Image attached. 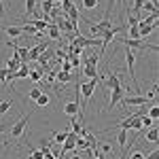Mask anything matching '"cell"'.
Here are the masks:
<instances>
[{"mask_svg": "<svg viewBox=\"0 0 159 159\" xmlns=\"http://www.w3.org/2000/svg\"><path fill=\"white\" fill-rule=\"evenodd\" d=\"M125 64H127V72H129V81L134 83V93L136 96H142V89L138 85V79H136V55H134V49H127L125 47Z\"/></svg>", "mask_w": 159, "mask_h": 159, "instance_id": "6da1fadb", "label": "cell"}, {"mask_svg": "<svg viewBox=\"0 0 159 159\" xmlns=\"http://www.w3.org/2000/svg\"><path fill=\"white\" fill-rule=\"evenodd\" d=\"M96 85H98V79H91V81H87V83H76V89H81L79 93H81V100H83V104H81V115H83V108L87 106V102L89 98L93 96V91H96Z\"/></svg>", "mask_w": 159, "mask_h": 159, "instance_id": "7a4b0ae2", "label": "cell"}, {"mask_svg": "<svg viewBox=\"0 0 159 159\" xmlns=\"http://www.w3.org/2000/svg\"><path fill=\"white\" fill-rule=\"evenodd\" d=\"M30 117H32V112H30V115H24L19 121L11 123V129H9L11 138H21V136L25 134V127H28V121H30Z\"/></svg>", "mask_w": 159, "mask_h": 159, "instance_id": "3957f363", "label": "cell"}, {"mask_svg": "<svg viewBox=\"0 0 159 159\" xmlns=\"http://www.w3.org/2000/svg\"><path fill=\"white\" fill-rule=\"evenodd\" d=\"M87 24H89V28H91V34H93V36H102L106 30L112 28L110 17H102V21H98V24H91V21H87Z\"/></svg>", "mask_w": 159, "mask_h": 159, "instance_id": "277c9868", "label": "cell"}, {"mask_svg": "<svg viewBox=\"0 0 159 159\" xmlns=\"http://www.w3.org/2000/svg\"><path fill=\"white\" fill-rule=\"evenodd\" d=\"M64 112L68 115V117H81V123H83V115H81V106H79V100H72V102H68V104H64Z\"/></svg>", "mask_w": 159, "mask_h": 159, "instance_id": "5b68a950", "label": "cell"}, {"mask_svg": "<svg viewBox=\"0 0 159 159\" xmlns=\"http://www.w3.org/2000/svg\"><path fill=\"white\" fill-rule=\"evenodd\" d=\"M121 102L123 106H144V104H148L147 96H125Z\"/></svg>", "mask_w": 159, "mask_h": 159, "instance_id": "8992f818", "label": "cell"}, {"mask_svg": "<svg viewBox=\"0 0 159 159\" xmlns=\"http://www.w3.org/2000/svg\"><path fill=\"white\" fill-rule=\"evenodd\" d=\"M45 49H47V43H38V45H34L32 49L28 51V61L38 60V55H40V53H43Z\"/></svg>", "mask_w": 159, "mask_h": 159, "instance_id": "52a82bcc", "label": "cell"}, {"mask_svg": "<svg viewBox=\"0 0 159 159\" xmlns=\"http://www.w3.org/2000/svg\"><path fill=\"white\" fill-rule=\"evenodd\" d=\"M104 83H106V87H108L110 91L123 89V87H121V81H119V76H117V74H112V72H110L108 76H106V81H104Z\"/></svg>", "mask_w": 159, "mask_h": 159, "instance_id": "ba28073f", "label": "cell"}, {"mask_svg": "<svg viewBox=\"0 0 159 159\" xmlns=\"http://www.w3.org/2000/svg\"><path fill=\"white\" fill-rule=\"evenodd\" d=\"M142 136H144V140H147V142H157V140H159V129H157V125H153V127L144 129V132H142Z\"/></svg>", "mask_w": 159, "mask_h": 159, "instance_id": "9c48e42d", "label": "cell"}, {"mask_svg": "<svg viewBox=\"0 0 159 159\" xmlns=\"http://www.w3.org/2000/svg\"><path fill=\"white\" fill-rule=\"evenodd\" d=\"M125 98V91L123 89H117V91H110V102H108V108H115L121 100Z\"/></svg>", "mask_w": 159, "mask_h": 159, "instance_id": "30bf717a", "label": "cell"}, {"mask_svg": "<svg viewBox=\"0 0 159 159\" xmlns=\"http://www.w3.org/2000/svg\"><path fill=\"white\" fill-rule=\"evenodd\" d=\"M76 74L74 72H64V70H60V72H55V81H60L61 85H66V83H70Z\"/></svg>", "mask_w": 159, "mask_h": 159, "instance_id": "8fae6325", "label": "cell"}, {"mask_svg": "<svg viewBox=\"0 0 159 159\" xmlns=\"http://www.w3.org/2000/svg\"><path fill=\"white\" fill-rule=\"evenodd\" d=\"M157 25H151V24H144V21H140L138 24V32H140V38H147L153 30H155Z\"/></svg>", "mask_w": 159, "mask_h": 159, "instance_id": "7c38bea8", "label": "cell"}, {"mask_svg": "<svg viewBox=\"0 0 159 159\" xmlns=\"http://www.w3.org/2000/svg\"><path fill=\"white\" fill-rule=\"evenodd\" d=\"M117 132V142L121 144V148H127V129H115Z\"/></svg>", "mask_w": 159, "mask_h": 159, "instance_id": "4fadbf2b", "label": "cell"}, {"mask_svg": "<svg viewBox=\"0 0 159 159\" xmlns=\"http://www.w3.org/2000/svg\"><path fill=\"white\" fill-rule=\"evenodd\" d=\"M19 68H21V60L17 55H13V60H9V64H7V70L9 72H17Z\"/></svg>", "mask_w": 159, "mask_h": 159, "instance_id": "5bb4252c", "label": "cell"}, {"mask_svg": "<svg viewBox=\"0 0 159 159\" xmlns=\"http://www.w3.org/2000/svg\"><path fill=\"white\" fill-rule=\"evenodd\" d=\"M28 24H32V25H34V30H36V32H43V34L47 32V25H49L45 19H32V21H28Z\"/></svg>", "mask_w": 159, "mask_h": 159, "instance_id": "9a60e30c", "label": "cell"}, {"mask_svg": "<svg viewBox=\"0 0 159 159\" xmlns=\"http://www.w3.org/2000/svg\"><path fill=\"white\" fill-rule=\"evenodd\" d=\"M47 32H49L51 40H61V32L57 30V25H55V24H49V25H47Z\"/></svg>", "mask_w": 159, "mask_h": 159, "instance_id": "2e32d148", "label": "cell"}, {"mask_svg": "<svg viewBox=\"0 0 159 159\" xmlns=\"http://www.w3.org/2000/svg\"><path fill=\"white\" fill-rule=\"evenodd\" d=\"M98 61H100V55L89 53V55H85V60H83V66H96L98 68Z\"/></svg>", "mask_w": 159, "mask_h": 159, "instance_id": "e0dca14e", "label": "cell"}, {"mask_svg": "<svg viewBox=\"0 0 159 159\" xmlns=\"http://www.w3.org/2000/svg\"><path fill=\"white\" fill-rule=\"evenodd\" d=\"M36 0H25V15L28 17H34V13H36Z\"/></svg>", "mask_w": 159, "mask_h": 159, "instance_id": "ac0fdd59", "label": "cell"}, {"mask_svg": "<svg viewBox=\"0 0 159 159\" xmlns=\"http://www.w3.org/2000/svg\"><path fill=\"white\" fill-rule=\"evenodd\" d=\"M7 34L11 38H17L19 34H24V30H21V25H9V28H7Z\"/></svg>", "mask_w": 159, "mask_h": 159, "instance_id": "d6986e66", "label": "cell"}, {"mask_svg": "<svg viewBox=\"0 0 159 159\" xmlns=\"http://www.w3.org/2000/svg\"><path fill=\"white\" fill-rule=\"evenodd\" d=\"M28 79H30V81H34V83H38V81H43V68H38V70H30V74H28Z\"/></svg>", "mask_w": 159, "mask_h": 159, "instance_id": "ffe728a7", "label": "cell"}, {"mask_svg": "<svg viewBox=\"0 0 159 159\" xmlns=\"http://www.w3.org/2000/svg\"><path fill=\"white\" fill-rule=\"evenodd\" d=\"M140 123H142V129H148V127L157 125V121H153V119H151V117H147V115H142V117H140Z\"/></svg>", "mask_w": 159, "mask_h": 159, "instance_id": "44dd1931", "label": "cell"}, {"mask_svg": "<svg viewBox=\"0 0 159 159\" xmlns=\"http://www.w3.org/2000/svg\"><path fill=\"white\" fill-rule=\"evenodd\" d=\"M83 72H85L89 79H98V68H96V66H83Z\"/></svg>", "mask_w": 159, "mask_h": 159, "instance_id": "7402d4cb", "label": "cell"}, {"mask_svg": "<svg viewBox=\"0 0 159 159\" xmlns=\"http://www.w3.org/2000/svg\"><path fill=\"white\" fill-rule=\"evenodd\" d=\"M34 104H36L38 108H40V106H47V104H49V96H47V93H40V96L34 100Z\"/></svg>", "mask_w": 159, "mask_h": 159, "instance_id": "603a6c76", "label": "cell"}, {"mask_svg": "<svg viewBox=\"0 0 159 159\" xmlns=\"http://www.w3.org/2000/svg\"><path fill=\"white\" fill-rule=\"evenodd\" d=\"M127 15V19H125V28H129V25H138L140 24V19L136 17V15H129V13H125Z\"/></svg>", "mask_w": 159, "mask_h": 159, "instance_id": "cb8c5ba5", "label": "cell"}, {"mask_svg": "<svg viewBox=\"0 0 159 159\" xmlns=\"http://www.w3.org/2000/svg\"><path fill=\"white\" fill-rule=\"evenodd\" d=\"M43 15H51V11H53V2L51 0H43Z\"/></svg>", "mask_w": 159, "mask_h": 159, "instance_id": "d4e9b609", "label": "cell"}, {"mask_svg": "<svg viewBox=\"0 0 159 159\" xmlns=\"http://www.w3.org/2000/svg\"><path fill=\"white\" fill-rule=\"evenodd\" d=\"M89 148V144H87L85 138H76V147H74V151H87Z\"/></svg>", "mask_w": 159, "mask_h": 159, "instance_id": "484cf974", "label": "cell"}, {"mask_svg": "<svg viewBox=\"0 0 159 159\" xmlns=\"http://www.w3.org/2000/svg\"><path fill=\"white\" fill-rule=\"evenodd\" d=\"M40 93H43V89H40V87H32V89L28 91V98H30L32 102H34V100H36L38 96H40Z\"/></svg>", "mask_w": 159, "mask_h": 159, "instance_id": "4316f807", "label": "cell"}, {"mask_svg": "<svg viewBox=\"0 0 159 159\" xmlns=\"http://www.w3.org/2000/svg\"><path fill=\"white\" fill-rule=\"evenodd\" d=\"M13 106V102H9V100H4V102H0V117L4 115V112H9Z\"/></svg>", "mask_w": 159, "mask_h": 159, "instance_id": "83f0119b", "label": "cell"}, {"mask_svg": "<svg viewBox=\"0 0 159 159\" xmlns=\"http://www.w3.org/2000/svg\"><path fill=\"white\" fill-rule=\"evenodd\" d=\"M147 117H151L153 121H157V117H159V108H157V106H151V108L147 110Z\"/></svg>", "mask_w": 159, "mask_h": 159, "instance_id": "f1b7e54d", "label": "cell"}, {"mask_svg": "<svg viewBox=\"0 0 159 159\" xmlns=\"http://www.w3.org/2000/svg\"><path fill=\"white\" fill-rule=\"evenodd\" d=\"M66 136H68V132H57V134L53 136V142H57V144H64Z\"/></svg>", "mask_w": 159, "mask_h": 159, "instance_id": "f546056e", "label": "cell"}, {"mask_svg": "<svg viewBox=\"0 0 159 159\" xmlns=\"http://www.w3.org/2000/svg\"><path fill=\"white\" fill-rule=\"evenodd\" d=\"M83 7H85V9H91V11H93V9H98L100 4H98V0H83Z\"/></svg>", "mask_w": 159, "mask_h": 159, "instance_id": "4dcf8cb0", "label": "cell"}, {"mask_svg": "<svg viewBox=\"0 0 159 159\" xmlns=\"http://www.w3.org/2000/svg\"><path fill=\"white\" fill-rule=\"evenodd\" d=\"M155 98H157V83L151 87V91L147 93V100H148V102H151V100H155Z\"/></svg>", "mask_w": 159, "mask_h": 159, "instance_id": "1f68e13d", "label": "cell"}, {"mask_svg": "<svg viewBox=\"0 0 159 159\" xmlns=\"http://www.w3.org/2000/svg\"><path fill=\"white\" fill-rule=\"evenodd\" d=\"M28 159H43V151H40V148H38V151H32Z\"/></svg>", "mask_w": 159, "mask_h": 159, "instance_id": "d6a6232c", "label": "cell"}, {"mask_svg": "<svg viewBox=\"0 0 159 159\" xmlns=\"http://www.w3.org/2000/svg\"><path fill=\"white\" fill-rule=\"evenodd\" d=\"M98 148H102L104 153H110V151H112V144H108V142H102V144H98Z\"/></svg>", "mask_w": 159, "mask_h": 159, "instance_id": "836d02e7", "label": "cell"}, {"mask_svg": "<svg viewBox=\"0 0 159 159\" xmlns=\"http://www.w3.org/2000/svg\"><path fill=\"white\" fill-rule=\"evenodd\" d=\"M144 159H159V151L155 148L153 153H148V155H144Z\"/></svg>", "mask_w": 159, "mask_h": 159, "instance_id": "e575fe53", "label": "cell"}, {"mask_svg": "<svg viewBox=\"0 0 159 159\" xmlns=\"http://www.w3.org/2000/svg\"><path fill=\"white\" fill-rule=\"evenodd\" d=\"M129 159H144V153L136 151V153H132V155H129Z\"/></svg>", "mask_w": 159, "mask_h": 159, "instance_id": "d590c367", "label": "cell"}, {"mask_svg": "<svg viewBox=\"0 0 159 159\" xmlns=\"http://www.w3.org/2000/svg\"><path fill=\"white\" fill-rule=\"evenodd\" d=\"M7 76H9V70L2 68V70H0V81H7Z\"/></svg>", "mask_w": 159, "mask_h": 159, "instance_id": "8d00e7d4", "label": "cell"}, {"mask_svg": "<svg viewBox=\"0 0 159 159\" xmlns=\"http://www.w3.org/2000/svg\"><path fill=\"white\" fill-rule=\"evenodd\" d=\"M9 129H11V123H9V125H2V123H0V136L4 134V132H9Z\"/></svg>", "mask_w": 159, "mask_h": 159, "instance_id": "74e56055", "label": "cell"}, {"mask_svg": "<svg viewBox=\"0 0 159 159\" xmlns=\"http://www.w3.org/2000/svg\"><path fill=\"white\" fill-rule=\"evenodd\" d=\"M47 81H49V83H55V72H49V74H47Z\"/></svg>", "mask_w": 159, "mask_h": 159, "instance_id": "f35d334b", "label": "cell"}, {"mask_svg": "<svg viewBox=\"0 0 159 159\" xmlns=\"http://www.w3.org/2000/svg\"><path fill=\"white\" fill-rule=\"evenodd\" d=\"M70 159H83V157H81V153H79V151H72V155H70Z\"/></svg>", "mask_w": 159, "mask_h": 159, "instance_id": "ab89813d", "label": "cell"}, {"mask_svg": "<svg viewBox=\"0 0 159 159\" xmlns=\"http://www.w3.org/2000/svg\"><path fill=\"white\" fill-rule=\"evenodd\" d=\"M2 15H4V2L0 0V17H2Z\"/></svg>", "mask_w": 159, "mask_h": 159, "instance_id": "60d3db41", "label": "cell"}]
</instances>
